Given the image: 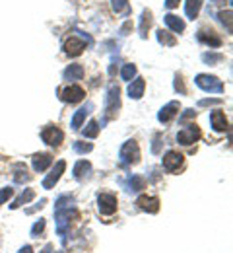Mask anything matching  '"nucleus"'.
<instances>
[{
    "mask_svg": "<svg viewBox=\"0 0 233 253\" xmlns=\"http://www.w3.org/2000/svg\"><path fill=\"white\" fill-rule=\"evenodd\" d=\"M55 218H57V232L65 240L72 220H78V211H76V205H74V197L61 195L57 199V203H55Z\"/></svg>",
    "mask_w": 233,
    "mask_h": 253,
    "instance_id": "nucleus-1",
    "label": "nucleus"
},
{
    "mask_svg": "<svg viewBox=\"0 0 233 253\" xmlns=\"http://www.w3.org/2000/svg\"><path fill=\"white\" fill-rule=\"evenodd\" d=\"M119 109H121V90L117 84H111L107 90V95H105V115H103L101 126L113 121V119H117Z\"/></svg>",
    "mask_w": 233,
    "mask_h": 253,
    "instance_id": "nucleus-2",
    "label": "nucleus"
},
{
    "mask_svg": "<svg viewBox=\"0 0 233 253\" xmlns=\"http://www.w3.org/2000/svg\"><path fill=\"white\" fill-rule=\"evenodd\" d=\"M197 86L200 90L208 92V94H224V82L218 76H210V74H199L195 78Z\"/></svg>",
    "mask_w": 233,
    "mask_h": 253,
    "instance_id": "nucleus-3",
    "label": "nucleus"
},
{
    "mask_svg": "<svg viewBox=\"0 0 233 253\" xmlns=\"http://www.w3.org/2000/svg\"><path fill=\"white\" fill-rule=\"evenodd\" d=\"M119 158L125 166H134L140 162V146L136 140H127L121 150H119Z\"/></svg>",
    "mask_w": 233,
    "mask_h": 253,
    "instance_id": "nucleus-4",
    "label": "nucleus"
},
{
    "mask_svg": "<svg viewBox=\"0 0 233 253\" xmlns=\"http://www.w3.org/2000/svg\"><path fill=\"white\" fill-rule=\"evenodd\" d=\"M200 136H202V132H200L199 125H195V123H185L183 128L177 132V142L183 144V146H191L193 142L199 140Z\"/></svg>",
    "mask_w": 233,
    "mask_h": 253,
    "instance_id": "nucleus-5",
    "label": "nucleus"
},
{
    "mask_svg": "<svg viewBox=\"0 0 233 253\" xmlns=\"http://www.w3.org/2000/svg\"><path fill=\"white\" fill-rule=\"evenodd\" d=\"M117 207H119V201H117V195L115 193H100L98 195V209L103 216H111L117 212Z\"/></svg>",
    "mask_w": 233,
    "mask_h": 253,
    "instance_id": "nucleus-6",
    "label": "nucleus"
},
{
    "mask_svg": "<svg viewBox=\"0 0 233 253\" xmlns=\"http://www.w3.org/2000/svg\"><path fill=\"white\" fill-rule=\"evenodd\" d=\"M41 138H43V142L49 144V146H61L63 140H65V132H63L59 126L49 125L41 130Z\"/></svg>",
    "mask_w": 233,
    "mask_h": 253,
    "instance_id": "nucleus-7",
    "label": "nucleus"
},
{
    "mask_svg": "<svg viewBox=\"0 0 233 253\" xmlns=\"http://www.w3.org/2000/svg\"><path fill=\"white\" fill-rule=\"evenodd\" d=\"M65 169H67V162L65 160H59L57 164H55V168L51 169V173L43 179V189H53L57 183H59V179L63 177V173H65Z\"/></svg>",
    "mask_w": 233,
    "mask_h": 253,
    "instance_id": "nucleus-8",
    "label": "nucleus"
},
{
    "mask_svg": "<svg viewBox=\"0 0 233 253\" xmlns=\"http://www.w3.org/2000/svg\"><path fill=\"white\" fill-rule=\"evenodd\" d=\"M84 95H86L84 88L78 86V84H70L65 90H61V99L67 101V103H78V101L84 99Z\"/></svg>",
    "mask_w": 233,
    "mask_h": 253,
    "instance_id": "nucleus-9",
    "label": "nucleus"
},
{
    "mask_svg": "<svg viewBox=\"0 0 233 253\" xmlns=\"http://www.w3.org/2000/svg\"><path fill=\"white\" fill-rule=\"evenodd\" d=\"M63 49H65V53L70 55V57H78V55H82V53H84L86 43H84V39H80L78 35H70L67 41H65Z\"/></svg>",
    "mask_w": 233,
    "mask_h": 253,
    "instance_id": "nucleus-10",
    "label": "nucleus"
},
{
    "mask_svg": "<svg viewBox=\"0 0 233 253\" xmlns=\"http://www.w3.org/2000/svg\"><path fill=\"white\" fill-rule=\"evenodd\" d=\"M197 37H199L200 43L208 45L210 49H218V47H222V43H224L222 37L214 32V30H206V28H202V30L197 33Z\"/></svg>",
    "mask_w": 233,
    "mask_h": 253,
    "instance_id": "nucleus-11",
    "label": "nucleus"
},
{
    "mask_svg": "<svg viewBox=\"0 0 233 253\" xmlns=\"http://www.w3.org/2000/svg\"><path fill=\"white\" fill-rule=\"evenodd\" d=\"M136 205H138L140 211H144V212H148V214H156V212L160 211V199H158V197L142 195V197H138Z\"/></svg>",
    "mask_w": 233,
    "mask_h": 253,
    "instance_id": "nucleus-12",
    "label": "nucleus"
},
{
    "mask_svg": "<svg viewBox=\"0 0 233 253\" xmlns=\"http://www.w3.org/2000/svg\"><path fill=\"white\" fill-rule=\"evenodd\" d=\"M183 162H185V158H183V154H179V152H175V150H169L166 156H164V169L166 171H169V173H173V171H177L181 166H183Z\"/></svg>",
    "mask_w": 233,
    "mask_h": 253,
    "instance_id": "nucleus-13",
    "label": "nucleus"
},
{
    "mask_svg": "<svg viewBox=\"0 0 233 253\" xmlns=\"http://www.w3.org/2000/svg\"><path fill=\"white\" fill-rule=\"evenodd\" d=\"M210 125H212V128H214L216 132H226V130L230 128V123H228V119H226V113H224L222 109H214V111L210 113Z\"/></svg>",
    "mask_w": 233,
    "mask_h": 253,
    "instance_id": "nucleus-14",
    "label": "nucleus"
},
{
    "mask_svg": "<svg viewBox=\"0 0 233 253\" xmlns=\"http://www.w3.org/2000/svg\"><path fill=\"white\" fill-rule=\"evenodd\" d=\"M72 173H74V179H78V181H88V179L92 177V164H90L88 160H80V162L74 164Z\"/></svg>",
    "mask_w": 233,
    "mask_h": 253,
    "instance_id": "nucleus-15",
    "label": "nucleus"
},
{
    "mask_svg": "<svg viewBox=\"0 0 233 253\" xmlns=\"http://www.w3.org/2000/svg\"><path fill=\"white\" fill-rule=\"evenodd\" d=\"M179 109H181V103H179V101H169L166 107H162V111L158 113V121L166 125V123H169L171 119L177 117Z\"/></svg>",
    "mask_w": 233,
    "mask_h": 253,
    "instance_id": "nucleus-16",
    "label": "nucleus"
},
{
    "mask_svg": "<svg viewBox=\"0 0 233 253\" xmlns=\"http://www.w3.org/2000/svg\"><path fill=\"white\" fill-rule=\"evenodd\" d=\"M144 90H146V80L142 76H136L133 82L129 84V95H131V99H140L144 95Z\"/></svg>",
    "mask_w": 233,
    "mask_h": 253,
    "instance_id": "nucleus-17",
    "label": "nucleus"
},
{
    "mask_svg": "<svg viewBox=\"0 0 233 253\" xmlns=\"http://www.w3.org/2000/svg\"><path fill=\"white\" fill-rule=\"evenodd\" d=\"M12 171H14V181H16V183H28V181L32 179V173L28 171V168H26V164H24V162L14 164Z\"/></svg>",
    "mask_w": 233,
    "mask_h": 253,
    "instance_id": "nucleus-18",
    "label": "nucleus"
},
{
    "mask_svg": "<svg viewBox=\"0 0 233 253\" xmlns=\"http://www.w3.org/2000/svg\"><path fill=\"white\" fill-rule=\"evenodd\" d=\"M152 22H154V18H152V10H142V16H140V28H138V32H140V37H142V39L148 37V32H150V28H152Z\"/></svg>",
    "mask_w": 233,
    "mask_h": 253,
    "instance_id": "nucleus-19",
    "label": "nucleus"
},
{
    "mask_svg": "<svg viewBox=\"0 0 233 253\" xmlns=\"http://www.w3.org/2000/svg\"><path fill=\"white\" fill-rule=\"evenodd\" d=\"M94 109V103H88V105H84V107H80L76 113H74V117H72V121H70V125H72V128H80L82 126V123L86 121V115L90 113Z\"/></svg>",
    "mask_w": 233,
    "mask_h": 253,
    "instance_id": "nucleus-20",
    "label": "nucleus"
},
{
    "mask_svg": "<svg viewBox=\"0 0 233 253\" xmlns=\"http://www.w3.org/2000/svg\"><path fill=\"white\" fill-rule=\"evenodd\" d=\"M32 164H33V169L35 171H45L49 166H53V156L51 154H35L32 158Z\"/></svg>",
    "mask_w": 233,
    "mask_h": 253,
    "instance_id": "nucleus-21",
    "label": "nucleus"
},
{
    "mask_svg": "<svg viewBox=\"0 0 233 253\" xmlns=\"http://www.w3.org/2000/svg\"><path fill=\"white\" fill-rule=\"evenodd\" d=\"M125 187H127V191H131V193H140L142 189H146V179L142 177V175H131L129 177V181L125 183Z\"/></svg>",
    "mask_w": 233,
    "mask_h": 253,
    "instance_id": "nucleus-22",
    "label": "nucleus"
},
{
    "mask_svg": "<svg viewBox=\"0 0 233 253\" xmlns=\"http://www.w3.org/2000/svg\"><path fill=\"white\" fill-rule=\"evenodd\" d=\"M63 76H65V80H72V82L82 80L84 78V66L82 64H70V66H67Z\"/></svg>",
    "mask_w": 233,
    "mask_h": 253,
    "instance_id": "nucleus-23",
    "label": "nucleus"
},
{
    "mask_svg": "<svg viewBox=\"0 0 233 253\" xmlns=\"http://www.w3.org/2000/svg\"><path fill=\"white\" fill-rule=\"evenodd\" d=\"M166 26L171 30V32H175V33L185 32V22H183L179 16H175V14H167V16H166Z\"/></svg>",
    "mask_w": 233,
    "mask_h": 253,
    "instance_id": "nucleus-24",
    "label": "nucleus"
},
{
    "mask_svg": "<svg viewBox=\"0 0 233 253\" xmlns=\"http://www.w3.org/2000/svg\"><path fill=\"white\" fill-rule=\"evenodd\" d=\"M200 10H202V0H185V14H187V18H191V20L199 18Z\"/></svg>",
    "mask_w": 233,
    "mask_h": 253,
    "instance_id": "nucleus-25",
    "label": "nucleus"
},
{
    "mask_svg": "<svg viewBox=\"0 0 233 253\" xmlns=\"http://www.w3.org/2000/svg\"><path fill=\"white\" fill-rule=\"evenodd\" d=\"M33 199H35V191L26 189L20 197H18V199H16V201H14V203H12V205H10V209H12V211H16V209H20V207L28 205V203H30V201H33Z\"/></svg>",
    "mask_w": 233,
    "mask_h": 253,
    "instance_id": "nucleus-26",
    "label": "nucleus"
},
{
    "mask_svg": "<svg viewBox=\"0 0 233 253\" xmlns=\"http://www.w3.org/2000/svg\"><path fill=\"white\" fill-rule=\"evenodd\" d=\"M156 35H158L160 45H164V47H175V45H177V37H175L173 33L166 32V30H158Z\"/></svg>",
    "mask_w": 233,
    "mask_h": 253,
    "instance_id": "nucleus-27",
    "label": "nucleus"
},
{
    "mask_svg": "<svg viewBox=\"0 0 233 253\" xmlns=\"http://www.w3.org/2000/svg\"><path fill=\"white\" fill-rule=\"evenodd\" d=\"M111 6H113V12L115 14H123V16H129L131 14L129 0H111Z\"/></svg>",
    "mask_w": 233,
    "mask_h": 253,
    "instance_id": "nucleus-28",
    "label": "nucleus"
},
{
    "mask_svg": "<svg viewBox=\"0 0 233 253\" xmlns=\"http://www.w3.org/2000/svg\"><path fill=\"white\" fill-rule=\"evenodd\" d=\"M100 128H101L100 123H98L96 119H92V121H90V123L86 125V128L82 130V134H84L86 138H96V136L100 134Z\"/></svg>",
    "mask_w": 233,
    "mask_h": 253,
    "instance_id": "nucleus-29",
    "label": "nucleus"
},
{
    "mask_svg": "<svg viewBox=\"0 0 233 253\" xmlns=\"http://www.w3.org/2000/svg\"><path fill=\"white\" fill-rule=\"evenodd\" d=\"M224 59H226V57H224L222 53H212V51H210V53H204V55H202V61H204L206 64H212V66H216V64L224 63Z\"/></svg>",
    "mask_w": 233,
    "mask_h": 253,
    "instance_id": "nucleus-30",
    "label": "nucleus"
},
{
    "mask_svg": "<svg viewBox=\"0 0 233 253\" xmlns=\"http://www.w3.org/2000/svg\"><path fill=\"white\" fill-rule=\"evenodd\" d=\"M121 78L127 80V82H131L133 78H136V66L134 64H125L123 70H121Z\"/></svg>",
    "mask_w": 233,
    "mask_h": 253,
    "instance_id": "nucleus-31",
    "label": "nucleus"
},
{
    "mask_svg": "<svg viewBox=\"0 0 233 253\" xmlns=\"http://www.w3.org/2000/svg\"><path fill=\"white\" fill-rule=\"evenodd\" d=\"M220 16V22L228 28V33H232L233 32V26H232V10H224V12H220L218 14Z\"/></svg>",
    "mask_w": 233,
    "mask_h": 253,
    "instance_id": "nucleus-32",
    "label": "nucleus"
},
{
    "mask_svg": "<svg viewBox=\"0 0 233 253\" xmlns=\"http://www.w3.org/2000/svg\"><path fill=\"white\" fill-rule=\"evenodd\" d=\"M74 152H78V154H88V152H92L94 150V144L92 142H74Z\"/></svg>",
    "mask_w": 233,
    "mask_h": 253,
    "instance_id": "nucleus-33",
    "label": "nucleus"
},
{
    "mask_svg": "<svg viewBox=\"0 0 233 253\" xmlns=\"http://www.w3.org/2000/svg\"><path fill=\"white\" fill-rule=\"evenodd\" d=\"M173 88H175V92H179L181 95L187 94V86H185V80H183V76H181V74H175V82H173Z\"/></svg>",
    "mask_w": 233,
    "mask_h": 253,
    "instance_id": "nucleus-34",
    "label": "nucleus"
},
{
    "mask_svg": "<svg viewBox=\"0 0 233 253\" xmlns=\"http://www.w3.org/2000/svg\"><path fill=\"white\" fill-rule=\"evenodd\" d=\"M45 224H47V222H45V218H39V220H37L33 226H32V236H33V238H39V236L43 234V230H45Z\"/></svg>",
    "mask_w": 233,
    "mask_h": 253,
    "instance_id": "nucleus-35",
    "label": "nucleus"
},
{
    "mask_svg": "<svg viewBox=\"0 0 233 253\" xmlns=\"http://www.w3.org/2000/svg\"><path fill=\"white\" fill-rule=\"evenodd\" d=\"M195 117H197V111H195V109H185V113L179 117V123L185 125L189 119H195Z\"/></svg>",
    "mask_w": 233,
    "mask_h": 253,
    "instance_id": "nucleus-36",
    "label": "nucleus"
},
{
    "mask_svg": "<svg viewBox=\"0 0 233 253\" xmlns=\"http://www.w3.org/2000/svg\"><path fill=\"white\" fill-rule=\"evenodd\" d=\"M12 195H14V189H12V187H4V189H0V207H2Z\"/></svg>",
    "mask_w": 233,
    "mask_h": 253,
    "instance_id": "nucleus-37",
    "label": "nucleus"
},
{
    "mask_svg": "<svg viewBox=\"0 0 233 253\" xmlns=\"http://www.w3.org/2000/svg\"><path fill=\"white\" fill-rule=\"evenodd\" d=\"M160 150H162V136L156 134V136H154V142H152V152H154V154H160Z\"/></svg>",
    "mask_w": 233,
    "mask_h": 253,
    "instance_id": "nucleus-38",
    "label": "nucleus"
},
{
    "mask_svg": "<svg viewBox=\"0 0 233 253\" xmlns=\"http://www.w3.org/2000/svg\"><path fill=\"white\" fill-rule=\"evenodd\" d=\"M222 103H224L222 99H212V97L210 99H200L199 101L200 107H206V105H222Z\"/></svg>",
    "mask_w": 233,
    "mask_h": 253,
    "instance_id": "nucleus-39",
    "label": "nucleus"
},
{
    "mask_svg": "<svg viewBox=\"0 0 233 253\" xmlns=\"http://www.w3.org/2000/svg\"><path fill=\"white\" fill-rule=\"evenodd\" d=\"M45 203H47V199H41L39 205H35V207H32V209H26V214H33L35 211H41V209L45 207Z\"/></svg>",
    "mask_w": 233,
    "mask_h": 253,
    "instance_id": "nucleus-40",
    "label": "nucleus"
},
{
    "mask_svg": "<svg viewBox=\"0 0 233 253\" xmlns=\"http://www.w3.org/2000/svg\"><path fill=\"white\" fill-rule=\"evenodd\" d=\"M131 30H133V22L129 20V22H125V24H123V28L119 30V33H121V35H129Z\"/></svg>",
    "mask_w": 233,
    "mask_h": 253,
    "instance_id": "nucleus-41",
    "label": "nucleus"
},
{
    "mask_svg": "<svg viewBox=\"0 0 233 253\" xmlns=\"http://www.w3.org/2000/svg\"><path fill=\"white\" fill-rule=\"evenodd\" d=\"M179 2H181V0H166V8L173 10V8H177V6H179Z\"/></svg>",
    "mask_w": 233,
    "mask_h": 253,
    "instance_id": "nucleus-42",
    "label": "nucleus"
},
{
    "mask_svg": "<svg viewBox=\"0 0 233 253\" xmlns=\"http://www.w3.org/2000/svg\"><path fill=\"white\" fill-rule=\"evenodd\" d=\"M18 253H33V248H32V246H24Z\"/></svg>",
    "mask_w": 233,
    "mask_h": 253,
    "instance_id": "nucleus-43",
    "label": "nucleus"
},
{
    "mask_svg": "<svg viewBox=\"0 0 233 253\" xmlns=\"http://www.w3.org/2000/svg\"><path fill=\"white\" fill-rule=\"evenodd\" d=\"M41 253H53V244H47V246L41 250Z\"/></svg>",
    "mask_w": 233,
    "mask_h": 253,
    "instance_id": "nucleus-44",
    "label": "nucleus"
},
{
    "mask_svg": "<svg viewBox=\"0 0 233 253\" xmlns=\"http://www.w3.org/2000/svg\"><path fill=\"white\" fill-rule=\"evenodd\" d=\"M55 253H65V252H55Z\"/></svg>",
    "mask_w": 233,
    "mask_h": 253,
    "instance_id": "nucleus-45",
    "label": "nucleus"
}]
</instances>
